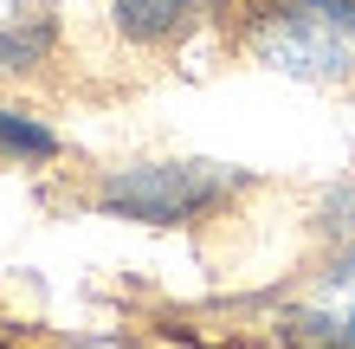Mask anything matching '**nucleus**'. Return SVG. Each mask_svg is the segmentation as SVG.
Returning <instances> with one entry per match:
<instances>
[{
	"label": "nucleus",
	"instance_id": "nucleus-1",
	"mask_svg": "<svg viewBox=\"0 0 355 349\" xmlns=\"http://www.w3.org/2000/svg\"><path fill=\"white\" fill-rule=\"evenodd\" d=\"M252 52L284 78H329L355 71V0H291V7L265 13L252 33Z\"/></svg>",
	"mask_w": 355,
	"mask_h": 349
},
{
	"label": "nucleus",
	"instance_id": "nucleus-3",
	"mask_svg": "<svg viewBox=\"0 0 355 349\" xmlns=\"http://www.w3.org/2000/svg\"><path fill=\"white\" fill-rule=\"evenodd\" d=\"M194 0H116V26L130 39H168Z\"/></svg>",
	"mask_w": 355,
	"mask_h": 349
},
{
	"label": "nucleus",
	"instance_id": "nucleus-4",
	"mask_svg": "<svg viewBox=\"0 0 355 349\" xmlns=\"http://www.w3.org/2000/svg\"><path fill=\"white\" fill-rule=\"evenodd\" d=\"M58 149V136L46 130V123L19 117V110H0V155H26V162H46Z\"/></svg>",
	"mask_w": 355,
	"mask_h": 349
},
{
	"label": "nucleus",
	"instance_id": "nucleus-2",
	"mask_svg": "<svg viewBox=\"0 0 355 349\" xmlns=\"http://www.w3.org/2000/svg\"><path fill=\"white\" fill-rule=\"evenodd\" d=\"M239 188L233 169L220 162H149V169H123L103 181L97 207L116 220H149V227H175V220H194L207 207H220L226 194Z\"/></svg>",
	"mask_w": 355,
	"mask_h": 349
}]
</instances>
